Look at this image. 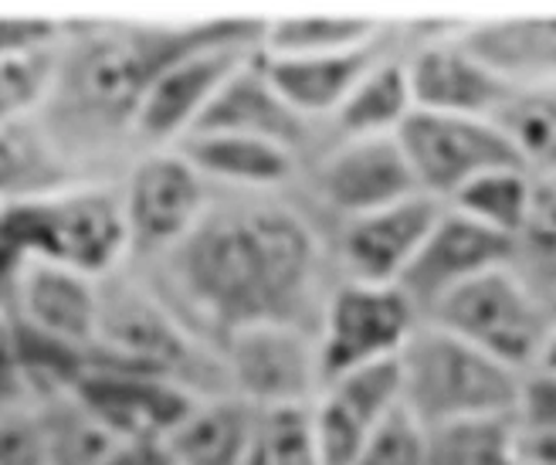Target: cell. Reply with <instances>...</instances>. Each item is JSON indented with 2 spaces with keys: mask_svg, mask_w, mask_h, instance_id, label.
<instances>
[{
  "mask_svg": "<svg viewBox=\"0 0 556 465\" xmlns=\"http://www.w3.org/2000/svg\"><path fill=\"white\" fill-rule=\"evenodd\" d=\"M513 418L519 425L522 442L556 435V374L530 370L522 377Z\"/></svg>",
  "mask_w": 556,
  "mask_h": 465,
  "instance_id": "obj_34",
  "label": "cell"
},
{
  "mask_svg": "<svg viewBox=\"0 0 556 465\" xmlns=\"http://www.w3.org/2000/svg\"><path fill=\"white\" fill-rule=\"evenodd\" d=\"M99 286L102 279H92L78 268L31 259L21 268L11 319L89 353L99 326Z\"/></svg>",
  "mask_w": 556,
  "mask_h": 465,
  "instance_id": "obj_20",
  "label": "cell"
},
{
  "mask_svg": "<svg viewBox=\"0 0 556 465\" xmlns=\"http://www.w3.org/2000/svg\"><path fill=\"white\" fill-rule=\"evenodd\" d=\"M425 439L428 465H526L522 435L513 415L425 428Z\"/></svg>",
  "mask_w": 556,
  "mask_h": 465,
  "instance_id": "obj_28",
  "label": "cell"
},
{
  "mask_svg": "<svg viewBox=\"0 0 556 465\" xmlns=\"http://www.w3.org/2000/svg\"><path fill=\"white\" fill-rule=\"evenodd\" d=\"M404 48L407 21H387L383 32L364 48L319 54V59H265L262 54V62L268 78L275 81V89L289 99L295 113L326 129V123L340 113V105L353 96L359 81Z\"/></svg>",
  "mask_w": 556,
  "mask_h": 465,
  "instance_id": "obj_19",
  "label": "cell"
},
{
  "mask_svg": "<svg viewBox=\"0 0 556 465\" xmlns=\"http://www.w3.org/2000/svg\"><path fill=\"white\" fill-rule=\"evenodd\" d=\"M193 133H228V136H248V140L275 143L299 156L302 167L326 147V129L295 113L289 99L275 89L262 54L248 59L220 86V92L214 96L211 109Z\"/></svg>",
  "mask_w": 556,
  "mask_h": 465,
  "instance_id": "obj_15",
  "label": "cell"
},
{
  "mask_svg": "<svg viewBox=\"0 0 556 465\" xmlns=\"http://www.w3.org/2000/svg\"><path fill=\"white\" fill-rule=\"evenodd\" d=\"M262 415L235 394L198 398L163 445L174 465H244Z\"/></svg>",
  "mask_w": 556,
  "mask_h": 465,
  "instance_id": "obj_23",
  "label": "cell"
},
{
  "mask_svg": "<svg viewBox=\"0 0 556 465\" xmlns=\"http://www.w3.org/2000/svg\"><path fill=\"white\" fill-rule=\"evenodd\" d=\"M75 180L35 116L0 123V208L51 194Z\"/></svg>",
  "mask_w": 556,
  "mask_h": 465,
  "instance_id": "obj_25",
  "label": "cell"
},
{
  "mask_svg": "<svg viewBox=\"0 0 556 465\" xmlns=\"http://www.w3.org/2000/svg\"><path fill=\"white\" fill-rule=\"evenodd\" d=\"M421 323V313L397 286L340 279L316 326L323 385L353 370L397 361Z\"/></svg>",
  "mask_w": 556,
  "mask_h": 465,
  "instance_id": "obj_9",
  "label": "cell"
},
{
  "mask_svg": "<svg viewBox=\"0 0 556 465\" xmlns=\"http://www.w3.org/2000/svg\"><path fill=\"white\" fill-rule=\"evenodd\" d=\"M387 17L370 14H275L265 17V59H319L370 45Z\"/></svg>",
  "mask_w": 556,
  "mask_h": 465,
  "instance_id": "obj_26",
  "label": "cell"
},
{
  "mask_svg": "<svg viewBox=\"0 0 556 465\" xmlns=\"http://www.w3.org/2000/svg\"><path fill=\"white\" fill-rule=\"evenodd\" d=\"M509 268L546 303L556 296V174L533 177V201L513 238Z\"/></svg>",
  "mask_w": 556,
  "mask_h": 465,
  "instance_id": "obj_30",
  "label": "cell"
},
{
  "mask_svg": "<svg viewBox=\"0 0 556 465\" xmlns=\"http://www.w3.org/2000/svg\"><path fill=\"white\" fill-rule=\"evenodd\" d=\"M132 272L214 353L248 326L278 323L316 334L340 282L332 228L299 187L278 194L214 190L177 249Z\"/></svg>",
  "mask_w": 556,
  "mask_h": 465,
  "instance_id": "obj_1",
  "label": "cell"
},
{
  "mask_svg": "<svg viewBox=\"0 0 556 465\" xmlns=\"http://www.w3.org/2000/svg\"><path fill=\"white\" fill-rule=\"evenodd\" d=\"M526 465H540V462H530V458H526Z\"/></svg>",
  "mask_w": 556,
  "mask_h": 465,
  "instance_id": "obj_39",
  "label": "cell"
},
{
  "mask_svg": "<svg viewBox=\"0 0 556 465\" xmlns=\"http://www.w3.org/2000/svg\"><path fill=\"white\" fill-rule=\"evenodd\" d=\"M0 465H48L31 401L0 412Z\"/></svg>",
  "mask_w": 556,
  "mask_h": 465,
  "instance_id": "obj_35",
  "label": "cell"
},
{
  "mask_svg": "<svg viewBox=\"0 0 556 465\" xmlns=\"http://www.w3.org/2000/svg\"><path fill=\"white\" fill-rule=\"evenodd\" d=\"M492 120L533 177L556 174V86L513 89Z\"/></svg>",
  "mask_w": 556,
  "mask_h": 465,
  "instance_id": "obj_29",
  "label": "cell"
},
{
  "mask_svg": "<svg viewBox=\"0 0 556 465\" xmlns=\"http://www.w3.org/2000/svg\"><path fill=\"white\" fill-rule=\"evenodd\" d=\"M119 201L129 238L126 265L139 268L174 252L201 222L214 187L177 150H147L119 174Z\"/></svg>",
  "mask_w": 556,
  "mask_h": 465,
  "instance_id": "obj_7",
  "label": "cell"
},
{
  "mask_svg": "<svg viewBox=\"0 0 556 465\" xmlns=\"http://www.w3.org/2000/svg\"><path fill=\"white\" fill-rule=\"evenodd\" d=\"M549 313H553V319H556V296L549 299Z\"/></svg>",
  "mask_w": 556,
  "mask_h": 465,
  "instance_id": "obj_38",
  "label": "cell"
},
{
  "mask_svg": "<svg viewBox=\"0 0 556 465\" xmlns=\"http://www.w3.org/2000/svg\"><path fill=\"white\" fill-rule=\"evenodd\" d=\"M113 439H166L198 394L143 370L89 364L72 388Z\"/></svg>",
  "mask_w": 556,
  "mask_h": 465,
  "instance_id": "obj_18",
  "label": "cell"
},
{
  "mask_svg": "<svg viewBox=\"0 0 556 465\" xmlns=\"http://www.w3.org/2000/svg\"><path fill=\"white\" fill-rule=\"evenodd\" d=\"M530 201H533V174L522 167H506L465 184L448 201V208L468 217V222L513 241L526 222V214H530Z\"/></svg>",
  "mask_w": 556,
  "mask_h": 465,
  "instance_id": "obj_31",
  "label": "cell"
},
{
  "mask_svg": "<svg viewBox=\"0 0 556 465\" xmlns=\"http://www.w3.org/2000/svg\"><path fill=\"white\" fill-rule=\"evenodd\" d=\"M255 54H262L258 41H225L190 51L163 68L136 116V156L180 147L204 120L220 86Z\"/></svg>",
  "mask_w": 556,
  "mask_h": 465,
  "instance_id": "obj_13",
  "label": "cell"
},
{
  "mask_svg": "<svg viewBox=\"0 0 556 465\" xmlns=\"http://www.w3.org/2000/svg\"><path fill=\"white\" fill-rule=\"evenodd\" d=\"M228 391L258 415L313 407L323 391L316 334L302 326H248L217 350Z\"/></svg>",
  "mask_w": 556,
  "mask_h": 465,
  "instance_id": "obj_10",
  "label": "cell"
},
{
  "mask_svg": "<svg viewBox=\"0 0 556 465\" xmlns=\"http://www.w3.org/2000/svg\"><path fill=\"white\" fill-rule=\"evenodd\" d=\"M509 259H513L509 238L468 222V217L444 204L438 225L425 238L421 252L407 265L397 289L410 299L421 319H428L452 292H458L471 279L485 276V272L509 265Z\"/></svg>",
  "mask_w": 556,
  "mask_h": 465,
  "instance_id": "obj_16",
  "label": "cell"
},
{
  "mask_svg": "<svg viewBox=\"0 0 556 465\" xmlns=\"http://www.w3.org/2000/svg\"><path fill=\"white\" fill-rule=\"evenodd\" d=\"M262 442L271 465H323L313 431L309 407H286V412L262 415Z\"/></svg>",
  "mask_w": 556,
  "mask_h": 465,
  "instance_id": "obj_32",
  "label": "cell"
},
{
  "mask_svg": "<svg viewBox=\"0 0 556 465\" xmlns=\"http://www.w3.org/2000/svg\"><path fill=\"white\" fill-rule=\"evenodd\" d=\"M441 211V201L417 194L337 225L332 228V259H337L340 279L397 286L414 255L421 252L425 238L438 225Z\"/></svg>",
  "mask_w": 556,
  "mask_h": 465,
  "instance_id": "obj_14",
  "label": "cell"
},
{
  "mask_svg": "<svg viewBox=\"0 0 556 465\" xmlns=\"http://www.w3.org/2000/svg\"><path fill=\"white\" fill-rule=\"evenodd\" d=\"M533 370H543V374H556V323H553V330L543 343V353H540V361Z\"/></svg>",
  "mask_w": 556,
  "mask_h": 465,
  "instance_id": "obj_37",
  "label": "cell"
},
{
  "mask_svg": "<svg viewBox=\"0 0 556 465\" xmlns=\"http://www.w3.org/2000/svg\"><path fill=\"white\" fill-rule=\"evenodd\" d=\"M458 41L513 89L556 86V14L462 21Z\"/></svg>",
  "mask_w": 556,
  "mask_h": 465,
  "instance_id": "obj_21",
  "label": "cell"
},
{
  "mask_svg": "<svg viewBox=\"0 0 556 465\" xmlns=\"http://www.w3.org/2000/svg\"><path fill=\"white\" fill-rule=\"evenodd\" d=\"M309 412L323 465H356L374 435L401 412L397 361L329 380Z\"/></svg>",
  "mask_w": 556,
  "mask_h": 465,
  "instance_id": "obj_17",
  "label": "cell"
},
{
  "mask_svg": "<svg viewBox=\"0 0 556 465\" xmlns=\"http://www.w3.org/2000/svg\"><path fill=\"white\" fill-rule=\"evenodd\" d=\"M462 21H407L404 68L414 113L492 120L513 86L458 41Z\"/></svg>",
  "mask_w": 556,
  "mask_h": 465,
  "instance_id": "obj_11",
  "label": "cell"
},
{
  "mask_svg": "<svg viewBox=\"0 0 556 465\" xmlns=\"http://www.w3.org/2000/svg\"><path fill=\"white\" fill-rule=\"evenodd\" d=\"M31 412L41 428L48 465H99L105 452L119 439H113L75 398V391H51L31 398Z\"/></svg>",
  "mask_w": 556,
  "mask_h": 465,
  "instance_id": "obj_27",
  "label": "cell"
},
{
  "mask_svg": "<svg viewBox=\"0 0 556 465\" xmlns=\"http://www.w3.org/2000/svg\"><path fill=\"white\" fill-rule=\"evenodd\" d=\"M356 465H428L425 428L401 407V412L374 435L364 455L356 458Z\"/></svg>",
  "mask_w": 556,
  "mask_h": 465,
  "instance_id": "obj_33",
  "label": "cell"
},
{
  "mask_svg": "<svg viewBox=\"0 0 556 465\" xmlns=\"http://www.w3.org/2000/svg\"><path fill=\"white\" fill-rule=\"evenodd\" d=\"M214 190L278 194L299 187L302 163L289 150L228 133H193L177 147Z\"/></svg>",
  "mask_w": 556,
  "mask_h": 465,
  "instance_id": "obj_22",
  "label": "cell"
},
{
  "mask_svg": "<svg viewBox=\"0 0 556 465\" xmlns=\"http://www.w3.org/2000/svg\"><path fill=\"white\" fill-rule=\"evenodd\" d=\"M428 323L462 337L489 353L492 361L530 374L556 319L546 299L526 286L509 265H503L452 292L428 316Z\"/></svg>",
  "mask_w": 556,
  "mask_h": 465,
  "instance_id": "obj_6",
  "label": "cell"
},
{
  "mask_svg": "<svg viewBox=\"0 0 556 465\" xmlns=\"http://www.w3.org/2000/svg\"><path fill=\"white\" fill-rule=\"evenodd\" d=\"M0 244L21 262H59L92 279L129 259L116 180H75L51 194L0 208Z\"/></svg>",
  "mask_w": 556,
  "mask_h": 465,
  "instance_id": "obj_4",
  "label": "cell"
},
{
  "mask_svg": "<svg viewBox=\"0 0 556 465\" xmlns=\"http://www.w3.org/2000/svg\"><path fill=\"white\" fill-rule=\"evenodd\" d=\"M99 465H174L163 439H119Z\"/></svg>",
  "mask_w": 556,
  "mask_h": 465,
  "instance_id": "obj_36",
  "label": "cell"
},
{
  "mask_svg": "<svg viewBox=\"0 0 556 465\" xmlns=\"http://www.w3.org/2000/svg\"><path fill=\"white\" fill-rule=\"evenodd\" d=\"M397 374L401 407L421 428L513 415L526 377L428 319L401 350Z\"/></svg>",
  "mask_w": 556,
  "mask_h": 465,
  "instance_id": "obj_5",
  "label": "cell"
},
{
  "mask_svg": "<svg viewBox=\"0 0 556 465\" xmlns=\"http://www.w3.org/2000/svg\"><path fill=\"white\" fill-rule=\"evenodd\" d=\"M299 194L329 228L425 194L397 136L329 140L302 167Z\"/></svg>",
  "mask_w": 556,
  "mask_h": 465,
  "instance_id": "obj_8",
  "label": "cell"
},
{
  "mask_svg": "<svg viewBox=\"0 0 556 465\" xmlns=\"http://www.w3.org/2000/svg\"><path fill=\"white\" fill-rule=\"evenodd\" d=\"M89 364L166 377L198 398L231 394L217 353L193 337L129 265L99 286V326Z\"/></svg>",
  "mask_w": 556,
  "mask_h": 465,
  "instance_id": "obj_3",
  "label": "cell"
},
{
  "mask_svg": "<svg viewBox=\"0 0 556 465\" xmlns=\"http://www.w3.org/2000/svg\"><path fill=\"white\" fill-rule=\"evenodd\" d=\"M265 41V17H65L38 126L78 180H119L136 156V116L147 92L184 54Z\"/></svg>",
  "mask_w": 556,
  "mask_h": 465,
  "instance_id": "obj_2",
  "label": "cell"
},
{
  "mask_svg": "<svg viewBox=\"0 0 556 465\" xmlns=\"http://www.w3.org/2000/svg\"><path fill=\"white\" fill-rule=\"evenodd\" d=\"M407 51V48H404ZM404 51L380 62L353 96L340 105V113L326 123L329 140H374V136H397L414 116V96L404 68Z\"/></svg>",
  "mask_w": 556,
  "mask_h": 465,
  "instance_id": "obj_24",
  "label": "cell"
},
{
  "mask_svg": "<svg viewBox=\"0 0 556 465\" xmlns=\"http://www.w3.org/2000/svg\"><path fill=\"white\" fill-rule=\"evenodd\" d=\"M397 140L421 190L441 204H448L465 184L482 174L522 167L495 120L414 113L401 126Z\"/></svg>",
  "mask_w": 556,
  "mask_h": 465,
  "instance_id": "obj_12",
  "label": "cell"
}]
</instances>
